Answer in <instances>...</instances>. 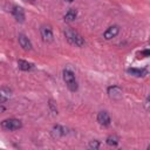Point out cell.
I'll list each match as a JSON object with an SVG mask.
<instances>
[{"label":"cell","instance_id":"obj_11","mask_svg":"<svg viewBox=\"0 0 150 150\" xmlns=\"http://www.w3.org/2000/svg\"><path fill=\"white\" fill-rule=\"evenodd\" d=\"M12 96V90L7 87H2L0 88V104L6 103Z\"/></svg>","mask_w":150,"mask_h":150},{"label":"cell","instance_id":"obj_14","mask_svg":"<svg viewBox=\"0 0 150 150\" xmlns=\"http://www.w3.org/2000/svg\"><path fill=\"white\" fill-rule=\"evenodd\" d=\"M18 67L23 71H29V70L34 69V64L33 63H30V62H28L26 60H21V59L18 60Z\"/></svg>","mask_w":150,"mask_h":150},{"label":"cell","instance_id":"obj_7","mask_svg":"<svg viewBox=\"0 0 150 150\" xmlns=\"http://www.w3.org/2000/svg\"><path fill=\"white\" fill-rule=\"evenodd\" d=\"M50 134H52V137L54 139H59V138H62L63 136L67 135V129L64 127L60 125V124H56V125L53 127Z\"/></svg>","mask_w":150,"mask_h":150},{"label":"cell","instance_id":"obj_16","mask_svg":"<svg viewBox=\"0 0 150 150\" xmlns=\"http://www.w3.org/2000/svg\"><path fill=\"white\" fill-rule=\"evenodd\" d=\"M48 107H49V110L53 115H57V107H56V103L53 100L48 101Z\"/></svg>","mask_w":150,"mask_h":150},{"label":"cell","instance_id":"obj_17","mask_svg":"<svg viewBox=\"0 0 150 150\" xmlns=\"http://www.w3.org/2000/svg\"><path fill=\"white\" fill-rule=\"evenodd\" d=\"M149 55H150V52H149V49H143V50H141V52H138V53H137V57H138V59L148 57Z\"/></svg>","mask_w":150,"mask_h":150},{"label":"cell","instance_id":"obj_20","mask_svg":"<svg viewBox=\"0 0 150 150\" xmlns=\"http://www.w3.org/2000/svg\"><path fill=\"white\" fill-rule=\"evenodd\" d=\"M23 1H26V2H30V4H33L35 0H23Z\"/></svg>","mask_w":150,"mask_h":150},{"label":"cell","instance_id":"obj_12","mask_svg":"<svg viewBox=\"0 0 150 150\" xmlns=\"http://www.w3.org/2000/svg\"><path fill=\"white\" fill-rule=\"evenodd\" d=\"M127 73L132 76H136V77H143L148 74V70H146V68H128Z\"/></svg>","mask_w":150,"mask_h":150},{"label":"cell","instance_id":"obj_4","mask_svg":"<svg viewBox=\"0 0 150 150\" xmlns=\"http://www.w3.org/2000/svg\"><path fill=\"white\" fill-rule=\"evenodd\" d=\"M40 35L42 38V41L46 42V43H52L54 41L53 29L49 25H42L40 27Z\"/></svg>","mask_w":150,"mask_h":150},{"label":"cell","instance_id":"obj_8","mask_svg":"<svg viewBox=\"0 0 150 150\" xmlns=\"http://www.w3.org/2000/svg\"><path fill=\"white\" fill-rule=\"evenodd\" d=\"M12 14L13 16L15 18V20L18 22H23L25 19H26V14H25V11L22 7L20 6H13L12 7Z\"/></svg>","mask_w":150,"mask_h":150},{"label":"cell","instance_id":"obj_1","mask_svg":"<svg viewBox=\"0 0 150 150\" xmlns=\"http://www.w3.org/2000/svg\"><path fill=\"white\" fill-rule=\"evenodd\" d=\"M64 36L67 39V41L73 45V46H76V47H83L86 45V41H84V38L77 33L76 30H74L73 28H66L64 29Z\"/></svg>","mask_w":150,"mask_h":150},{"label":"cell","instance_id":"obj_13","mask_svg":"<svg viewBox=\"0 0 150 150\" xmlns=\"http://www.w3.org/2000/svg\"><path fill=\"white\" fill-rule=\"evenodd\" d=\"M76 18H77V11H76L75 8H70V9L64 14L63 20H64L66 22H73V21L76 20Z\"/></svg>","mask_w":150,"mask_h":150},{"label":"cell","instance_id":"obj_5","mask_svg":"<svg viewBox=\"0 0 150 150\" xmlns=\"http://www.w3.org/2000/svg\"><path fill=\"white\" fill-rule=\"evenodd\" d=\"M96 120H97L98 124H100V125H102V127H109V125H110V123H111L110 115H109V114H108L105 110L100 111V112L97 114Z\"/></svg>","mask_w":150,"mask_h":150},{"label":"cell","instance_id":"obj_3","mask_svg":"<svg viewBox=\"0 0 150 150\" xmlns=\"http://www.w3.org/2000/svg\"><path fill=\"white\" fill-rule=\"evenodd\" d=\"M22 127V122L18 118H6L1 122V128L6 131H15Z\"/></svg>","mask_w":150,"mask_h":150},{"label":"cell","instance_id":"obj_21","mask_svg":"<svg viewBox=\"0 0 150 150\" xmlns=\"http://www.w3.org/2000/svg\"><path fill=\"white\" fill-rule=\"evenodd\" d=\"M67 2H73V1H75V0H66Z\"/></svg>","mask_w":150,"mask_h":150},{"label":"cell","instance_id":"obj_10","mask_svg":"<svg viewBox=\"0 0 150 150\" xmlns=\"http://www.w3.org/2000/svg\"><path fill=\"white\" fill-rule=\"evenodd\" d=\"M18 41H19L20 47H21L22 49H25V50H30V49L33 48V45H32L30 40H29L28 36L25 35V34H19Z\"/></svg>","mask_w":150,"mask_h":150},{"label":"cell","instance_id":"obj_6","mask_svg":"<svg viewBox=\"0 0 150 150\" xmlns=\"http://www.w3.org/2000/svg\"><path fill=\"white\" fill-rule=\"evenodd\" d=\"M118 33H120V27H118L117 25H112V26L108 27V28L104 30L103 38H104L105 40H111V39L116 38V36L118 35Z\"/></svg>","mask_w":150,"mask_h":150},{"label":"cell","instance_id":"obj_19","mask_svg":"<svg viewBox=\"0 0 150 150\" xmlns=\"http://www.w3.org/2000/svg\"><path fill=\"white\" fill-rule=\"evenodd\" d=\"M0 111H5V107L2 104H0Z\"/></svg>","mask_w":150,"mask_h":150},{"label":"cell","instance_id":"obj_18","mask_svg":"<svg viewBox=\"0 0 150 150\" xmlns=\"http://www.w3.org/2000/svg\"><path fill=\"white\" fill-rule=\"evenodd\" d=\"M100 145H101L100 141H96V139H95V141H90V143H89V148H90V149H94V150L98 149Z\"/></svg>","mask_w":150,"mask_h":150},{"label":"cell","instance_id":"obj_9","mask_svg":"<svg viewBox=\"0 0 150 150\" xmlns=\"http://www.w3.org/2000/svg\"><path fill=\"white\" fill-rule=\"evenodd\" d=\"M108 91V96L111 100H120L122 97V89L118 86H110L107 89Z\"/></svg>","mask_w":150,"mask_h":150},{"label":"cell","instance_id":"obj_2","mask_svg":"<svg viewBox=\"0 0 150 150\" xmlns=\"http://www.w3.org/2000/svg\"><path fill=\"white\" fill-rule=\"evenodd\" d=\"M62 76H63V81H64L66 86L68 87V89L73 93L77 91L79 84H77V81H76V77H75V74L73 73V70H70L69 68L63 69Z\"/></svg>","mask_w":150,"mask_h":150},{"label":"cell","instance_id":"obj_15","mask_svg":"<svg viewBox=\"0 0 150 150\" xmlns=\"http://www.w3.org/2000/svg\"><path fill=\"white\" fill-rule=\"evenodd\" d=\"M105 143H107L108 145H110V146H116V145L120 143V138H118V136H116V135H110V136L107 137Z\"/></svg>","mask_w":150,"mask_h":150}]
</instances>
